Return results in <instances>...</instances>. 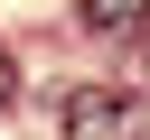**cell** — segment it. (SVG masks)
Returning <instances> with one entry per match:
<instances>
[{
	"label": "cell",
	"mask_w": 150,
	"mask_h": 140,
	"mask_svg": "<svg viewBox=\"0 0 150 140\" xmlns=\"http://www.w3.org/2000/svg\"><path fill=\"white\" fill-rule=\"evenodd\" d=\"M56 121H66V131H122V121H131V103H122V93H103V84H75V93L56 103Z\"/></svg>",
	"instance_id": "obj_1"
},
{
	"label": "cell",
	"mask_w": 150,
	"mask_h": 140,
	"mask_svg": "<svg viewBox=\"0 0 150 140\" xmlns=\"http://www.w3.org/2000/svg\"><path fill=\"white\" fill-rule=\"evenodd\" d=\"M141 84H150V37H141Z\"/></svg>",
	"instance_id": "obj_4"
},
{
	"label": "cell",
	"mask_w": 150,
	"mask_h": 140,
	"mask_svg": "<svg viewBox=\"0 0 150 140\" xmlns=\"http://www.w3.org/2000/svg\"><path fill=\"white\" fill-rule=\"evenodd\" d=\"M9 93H19V65H9V47H0V103H9Z\"/></svg>",
	"instance_id": "obj_3"
},
{
	"label": "cell",
	"mask_w": 150,
	"mask_h": 140,
	"mask_svg": "<svg viewBox=\"0 0 150 140\" xmlns=\"http://www.w3.org/2000/svg\"><path fill=\"white\" fill-rule=\"evenodd\" d=\"M75 19H84V28H103V37H122V28H141V19H150V0H75Z\"/></svg>",
	"instance_id": "obj_2"
}]
</instances>
